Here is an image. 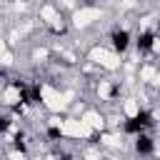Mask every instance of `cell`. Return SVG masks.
<instances>
[{"label":"cell","mask_w":160,"mask_h":160,"mask_svg":"<svg viewBox=\"0 0 160 160\" xmlns=\"http://www.w3.org/2000/svg\"><path fill=\"white\" fill-rule=\"evenodd\" d=\"M150 125H152V115H150L148 110H140L138 115H132V118L125 120V132H130V135H142V130L150 128Z\"/></svg>","instance_id":"obj_1"},{"label":"cell","mask_w":160,"mask_h":160,"mask_svg":"<svg viewBox=\"0 0 160 160\" xmlns=\"http://www.w3.org/2000/svg\"><path fill=\"white\" fill-rule=\"evenodd\" d=\"M128 45H130V32H128V30H115V32H112V48H115L118 52H125Z\"/></svg>","instance_id":"obj_2"},{"label":"cell","mask_w":160,"mask_h":160,"mask_svg":"<svg viewBox=\"0 0 160 160\" xmlns=\"http://www.w3.org/2000/svg\"><path fill=\"white\" fill-rule=\"evenodd\" d=\"M152 138H148V135H138V140H135V152L138 155H150L152 152Z\"/></svg>","instance_id":"obj_3"},{"label":"cell","mask_w":160,"mask_h":160,"mask_svg":"<svg viewBox=\"0 0 160 160\" xmlns=\"http://www.w3.org/2000/svg\"><path fill=\"white\" fill-rule=\"evenodd\" d=\"M152 42H155V35H152L150 30H145V32L138 35V50H140V52H150V50H152Z\"/></svg>","instance_id":"obj_4"},{"label":"cell","mask_w":160,"mask_h":160,"mask_svg":"<svg viewBox=\"0 0 160 160\" xmlns=\"http://www.w3.org/2000/svg\"><path fill=\"white\" fill-rule=\"evenodd\" d=\"M8 128H10V118L8 115H0V132H5Z\"/></svg>","instance_id":"obj_5"},{"label":"cell","mask_w":160,"mask_h":160,"mask_svg":"<svg viewBox=\"0 0 160 160\" xmlns=\"http://www.w3.org/2000/svg\"><path fill=\"white\" fill-rule=\"evenodd\" d=\"M48 135H50L52 140H58V138H62V132H60L58 128H50V130H48Z\"/></svg>","instance_id":"obj_6"}]
</instances>
